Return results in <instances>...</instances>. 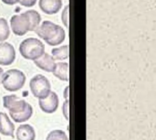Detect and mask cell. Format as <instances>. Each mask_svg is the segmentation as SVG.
<instances>
[{
  "mask_svg": "<svg viewBox=\"0 0 156 140\" xmlns=\"http://www.w3.org/2000/svg\"><path fill=\"white\" fill-rule=\"evenodd\" d=\"M41 17L36 10H28L25 13L15 15L11 17L10 25L14 34L23 36L28 31H35L39 26Z\"/></svg>",
  "mask_w": 156,
  "mask_h": 140,
  "instance_id": "6da1fadb",
  "label": "cell"
},
{
  "mask_svg": "<svg viewBox=\"0 0 156 140\" xmlns=\"http://www.w3.org/2000/svg\"><path fill=\"white\" fill-rule=\"evenodd\" d=\"M35 32L50 46H57L60 44L65 39L66 36L64 29L60 26L48 20L44 21L40 27L38 26Z\"/></svg>",
  "mask_w": 156,
  "mask_h": 140,
  "instance_id": "7a4b0ae2",
  "label": "cell"
},
{
  "mask_svg": "<svg viewBox=\"0 0 156 140\" xmlns=\"http://www.w3.org/2000/svg\"><path fill=\"white\" fill-rule=\"evenodd\" d=\"M19 51L25 59L36 61L45 53V46L39 39L29 38L21 42Z\"/></svg>",
  "mask_w": 156,
  "mask_h": 140,
  "instance_id": "3957f363",
  "label": "cell"
},
{
  "mask_svg": "<svg viewBox=\"0 0 156 140\" xmlns=\"http://www.w3.org/2000/svg\"><path fill=\"white\" fill-rule=\"evenodd\" d=\"M1 83L6 91L16 92L24 86L26 83V76L19 70H8L7 72L3 73Z\"/></svg>",
  "mask_w": 156,
  "mask_h": 140,
  "instance_id": "277c9868",
  "label": "cell"
},
{
  "mask_svg": "<svg viewBox=\"0 0 156 140\" xmlns=\"http://www.w3.org/2000/svg\"><path fill=\"white\" fill-rule=\"evenodd\" d=\"M29 86L33 95L39 100L46 98L51 92V85L48 80L41 74L34 76L30 81Z\"/></svg>",
  "mask_w": 156,
  "mask_h": 140,
  "instance_id": "5b68a950",
  "label": "cell"
},
{
  "mask_svg": "<svg viewBox=\"0 0 156 140\" xmlns=\"http://www.w3.org/2000/svg\"><path fill=\"white\" fill-rule=\"evenodd\" d=\"M3 105L5 108L8 109L9 114H18L24 111L29 104L19 99L16 95L11 94L3 97Z\"/></svg>",
  "mask_w": 156,
  "mask_h": 140,
  "instance_id": "8992f818",
  "label": "cell"
},
{
  "mask_svg": "<svg viewBox=\"0 0 156 140\" xmlns=\"http://www.w3.org/2000/svg\"><path fill=\"white\" fill-rule=\"evenodd\" d=\"M16 59V51L14 47L7 42L0 43V64L4 66L10 65Z\"/></svg>",
  "mask_w": 156,
  "mask_h": 140,
  "instance_id": "52a82bcc",
  "label": "cell"
},
{
  "mask_svg": "<svg viewBox=\"0 0 156 140\" xmlns=\"http://www.w3.org/2000/svg\"><path fill=\"white\" fill-rule=\"evenodd\" d=\"M38 105L43 112L47 114H52L58 107V97L56 93L50 92L46 98L40 99L38 101Z\"/></svg>",
  "mask_w": 156,
  "mask_h": 140,
  "instance_id": "ba28073f",
  "label": "cell"
},
{
  "mask_svg": "<svg viewBox=\"0 0 156 140\" xmlns=\"http://www.w3.org/2000/svg\"><path fill=\"white\" fill-rule=\"evenodd\" d=\"M61 6V0H39L40 9L48 15H53L58 13Z\"/></svg>",
  "mask_w": 156,
  "mask_h": 140,
  "instance_id": "9c48e42d",
  "label": "cell"
},
{
  "mask_svg": "<svg viewBox=\"0 0 156 140\" xmlns=\"http://www.w3.org/2000/svg\"><path fill=\"white\" fill-rule=\"evenodd\" d=\"M34 62L38 68H40L41 70L48 72H53V69L56 64L54 58L48 53H44L40 58L34 61Z\"/></svg>",
  "mask_w": 156,
  "mask_h": 140,
  "instance_id": "30bf717a",
  "label": "cell"
},
{
  "mask_svg": "<svg viewBox=\"0 0 156 140\" xmlns=\"http://www.w3.org/2000/svg\"><path fill=\"white\" fill-rule=\"evenodd\" d=\"M15 126L10 121L8 116L5 113H0V133L4 136L14 138Z\"/></svg>",
  "mask_w": 156,
  "mask_h": 140,
  "instance_id": "8fae6325",
  "label": "cell"
},
{
  "mask_svg": "<svg viewBox=\"0 0 156 140\" xmlns=\"http://www.w3.org/2000/svg\"><path fill=\"white\" fill-rule=\"evenodd\" d=\"M36 133L30 125H21L16 130L17 140H35Z\"/></svg>",
  "mask_w": 156,
  "mask_h": 140,
  "instance_id": "7c38bea8",
  "label": "cell"
},
{
  "mask_svg": "<svg viewBox=\"0 0 156 140\" xmlns=\"http://www.w3.org/2000/svg\"><path fill=\"white\" fill-rule=\"evenodd\" d=\"M53 74L61 81H69V64L67 62H58L55 64L53 69Z\"/></svg>",
  "mask_w": 156,
  "mask_h": 140,
  "instance_id": "4fadbf2b",
  "label": "cell"
},
{
  "mask_svg": "<svg viewBox=\"0 0 156 140\" xmlns=\"http://www.w3.org/2000/svg\"><path fill=\"white\" fill-rule=\"evenodd\" d=\"M32 114H33V108L30 105H28L27 107L24 111H22L18 114H10V116L15 122L23 123V122L27 121L32 116Z\"/></svg>",
  "mask_w": 156,
  "mask_h": 140,
  "instance_id": "5bb4252c",
  "label": "cell"
},
{
  "mask_svg": "<svg viewBox=\"0 0 156 140\" xmlns=\"http://www.w3.org/2000/svg\"><path fill=\"white\" fill-rule=\"evenodd\" d=\"M52 55L54 60H67L69 57V47L67 45L62 46L60 48H56L52 50Z\"/></svg>",
  "mask_w": 156,
  "mask_h": 140,
  "instance_id": "9a60e30c",
  "label": "cell"
},
{
  "mask_svg": "<svg viewBox=\"0 0 156 140\" xmlns=\"http://www.w3.org/2000/svg\"><path fill=\"white\" fill-rule=\"evenodd\" d=\"M10 35V29L7 21L5 18H0V41H4L8 39Z\"/></svg>",
  "mask_w": 156,
  "mask_h": 140,
  "instance_id": "2e32d148",
  "label": "cell"
},
{
  "mask_svg": "<svg viewBox=\"0 0 156 140\" xmlns=\"http://www.w3.org/2000/svg\"><path fill=\"white\" fill-rule=\"evenodd\" d=\"M46 140H69V138L64 131L57 129L51 131L48 135Z\"/></svg>",
  "mask_w": 156,
  "mask_h": 140,
  "instance_id": "e0dca14e",
  "label": "cell"
},
{
  "mask_svg": "<svg viewBox=\"0 0 156 140\" xmlns=\"http://www.w3.org/2000/svg\"><path fill=\"white\" fill-rule=\"evenodd\" d=\"M68 11H69V6H67L65 7L64 11L62 13V17H61V18L63 20V23H64L65 27H67V28L69 27V23H68V20H69V13H68Z\"/></svg>",
  "mask_w": 156,
  "mask_h": 140,
  "instance_id": "ac0fdd59",
  "label": "cell"
},
{
  "mask_svg": "<svg viewBox=\"0 0 156 140\" xmlns=\"http://www.w3.org/2000/svg\"><path fill=\"white\" fill-rule=\"evenodd\" d=\"M37 0H19V3L21 4V6H32L36 4Z\"/></svg>",
  "mask_w": 156,
  "mask_h": 140,
  "instance_id": "d6986e66",
  "label": "cell"
},
{
  "mask_svg": "<svg viewBox=\"0 0 156 140\" xmlns=\"http://www.w3.org/2000/svg\"><path fill=\"white\" fill-rule=\"evenodd\" d=\"M63 114L66 119H69V101L66 100L63 105Z\"/></svg>",
  "mask_w": 156,
  "mask_h": 140,
  "instance_id": "ffe728a7",
  "label": "cell"
},
{
  "mask_svg": "<svg viewBox=\"0 0 156 140\" xmlns=\"http://www.w3.org/2000/svg\"><path fill=\"white\" fill-rule=\"evenodd\" d=\"M2 2L6 5H15V4L18 3L19 0H2Z\"/></svg>",
  "mask_w": 156,
  "mask_h": 140,
  "instance_id": "44dd1931",
  "label": "cell"
},
{
  "mask_svg": "<svg viewBox=\"0 0 156 140\" xmlns=\"http://www.w3.org/2000/svg\"><path fill=\"white\" fill-rule=\"evenodd\" d=\"M3 69L0 68V83H1V81H2V76H3Z\"/></svg>",
  "mask_w": 156,
  "mask_h": 140,
  "instance_id": "7402d4cb",
  "label": "cell"
},
{
  "mask_svg": "<svg viewBox=\"0 0 156 140\" xmlns=\"http://www.w3.org/2000/svg\"><path fill=\"white\" fill-rule=\"evenodd\" d=\"M0 140H1V139H0Z\"/></svg>",
  "mask_w": 156,
  "mask_h": 140,
  "instance_id": "603a6c76",
  "label": "cell"
}]
</instances>
